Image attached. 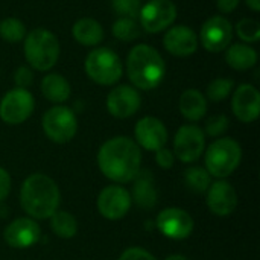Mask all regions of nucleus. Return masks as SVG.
<instances>
[{"label": "nucleus", "instance_id": "nucleus-2", "mask_svg": "<svg viewBox=\"0 0 260 260\" xmlns=\"http://www.w3.org/2000/svg\"><path fill=\"white\" fill-rule=\"evenodd\" d=\"M59 201L56 183L44 174H32L21 184L20 204L32 219H49L58 210Z\"/></svg>", "mask_w": 260, "mask_h": 260}, {"label": "nucleus", "instance_id": "nucleus-23", "mask_svg": "<svg viewBox=\"0 0 260 260\" xmlns=\"http://www.w3.org/2000/svg\"><path fill=\"white\" fill-rule=\"evenodd\" d=\"M41 93L47 101L53 104H62L70 98L72 88L62 75L47 73L41 81Z\"/></svg>", "mask_w": 260, "mask_h": 260}, {"label": "nucleus", "instance_id": "nucleus-8", "mask_svg": "<svg viewBox=\"0 0 260 260\" xmlns=\"http://www.w3.org/2000/svg\"><path fill=\"white\" fill-rule=\"evenodd\" d=\"M35 108V99L26 88H12L0 101V119L8 125L26 122Z\"/></svg>", "mask_w": 260, "mask_h": 260}, {"label": "nucleus", "instance_id": "nucleus-37", "mask_svg": "<svg viewBox=\"0 0 260 260\" xmlns=\"http://www.w3.org/2000/svg\"><path fill=\"white\" fill-rule=\"evenodd\" d=\"M239 3H241V0H216L218 9H219L221 12H224V14L233 12V11L238 8Z\"/></svg>", "mask_w": 260, "mask_h": 260}, {"label": "nucleus", "instance_id": "nucleus-36", "mask_svg": "<svg viewBox=\"0 0 260 260\" xmlns=\"http://www.w3.org/2000/svg\"><path fill=\"white\" fill-rule=\"evenodd\" d=\"M11 192V175L6 169L0 168V203Z\"/></svg>", "mask_w": 260, "mask_h": 260}, {"label": "nucleus", "instance_id": "nucleus-18", "mask_svg": "<svg viewBox=\"0 0 260 260\" xmlns=\"http://www.w3.org/2000/svg\"><path fill=\"white\" fill-rule=\"evenodd\" d=\"M207 207L216 216H229L238 207V193L235 187L225 181L218 180L207 189Z\"/></svg>", "mask_w": 260, "mask_h": 260}, {"label": "nucleus", "instance_id": "nucleus-21", "mask_svg": "<svg viewBox=\"0 0 260 260\" xmlns=\"http://www.w3.org/2000/svg\"><path fill=\"white\" fill-rule=\"evenodd\" d=\"M72 35L79 44L94 47L104 40V27L98 20L84 17L75 21L72 27Z\"/></svg>", "mask_w": 260, "mask_h": 260}, {"label": "nucleus", "instance_id": "nucleus-25", "mask_svg": "<svg viewBox=\"0 0 260 260\" xmlns=\"http://www.w3.org/2000/svg\"><path fill=\"white\" fill-rule=\"evenodd\" d=\"M49 219L52 232L61 239H72L78 233L76 218L66 210H56Z\"/></svg>", "mask_w": 260, "mask_h": 260}, {"label": "nucleus", "instance_id": "nucleus-5", "mask_svg": "<svg viewBox=\"0 0 260 260\" xmlns=\"http://www.w3.org/2000/svg\"><path fill=\"white\" fill-rule=\"evenodd\" d=\"M241 160H242L241 145L230 137L216 139L207 148L204 157L207 172L216 178L230 177L239 168Z\"/></svg>", "mask_w": 260, "mask_h": 260}, {"label": "nucleus", "instance_id": "nucleus-39", "mask_svg": "<svg viewBox=\"0 0 260 260\" xmlns=\"http://www.w3.org/2000/svg\"><path fill=\"white\" fill-rule=\"evenodd\" d=\"M165 260H189L186 256H183V254H171V256H168Z\"/></svg>", "mask_w": 260, "mask_h": 260}, {"label": "nucleus", "instance_id": "nucleus-13", "mask_svg": "<svg viewBox=\"0 0 260 260\" xmlns=\"http://www.w3.org/2000/svg\"><path fill=\"white\" fill-rule=\"evenodd\" d=\"M233 38V26L222 15H213L201 27L200 41L203 47L209 52H222L225 50Z\"/></svg>", "mask_w": 260, "mask_h": 260}, {"label": "nucleus", "instance_id": "nucleus-38", "mask_svg": "<svg viewBox=\"0 0 260 260\" xmlns=\"http://www.w3.org/2000/svg\"><path fill=\"white\" fill-rule=\"evenodd\" d=\"M245 3L248 5V8L254 12L260 11V0H245Z\"/></svg>", "mask_w": 260, "mask_h": 260}, {"label": "nucleus", "instance_id": "nucleus-11", "mask_svg": "<svg viewBox=\"0 0 260 260\" xmlns=\"http://www.w3.org/2000/svg\"><path fill=\"white\" fill-rule=\"evenodd\" d=\"M155 225L163 236L174 241L187 239L195 227L192 216L180 207H168L160 212L155 219Z\"/></svg>", "mask_w": 260, "mask_h": 260}, {"label": "nucleus", "instance_id": "nucleus-15", "mask_svg": "<svg viewBox=\"0 0 260 260\" xmlns=\"http://www.w3.org/2000/svg\"><path fill=\"white\" fill-rule=\"evenodd\" d=\"M5 242L11 248L24 250L35 245L41 238V229L32 218H17L3 232Z\"/></svg>", "mask_w": 260, "mask_h": 260}, {"label": "nucleus", "instance_id": "nucleus-29", "mask_svg": "<svg viewBox=\"0 0 260 260\" xmlns=\"http://www.w3.org/2000/svg\"><path fill=\"white\" fill-rule=\"evenodd\" d=\"M235 88V82L230 78H216L207 87V98L213 102L227 99Z\"/></svg>", "mask_w": 260, "mask_h": 260}, {"label": "nucleus", "instance_id": "nucleus-4", "mask_svg": "<svg viewBox=\"0 0 260 260\" xmlns=\"http://www.w3.org/2000/svg\"><path fill=\"white\" fill-rule=\"evenodd\" d=\"M24 58L32 70L47 72L59 58V41L53 32L38 27L24 37Z\"/></svg>", "mask_w": 260, "mask_h": 260}, {"label": "nucleus", "instance_id": "nucleus-35", "mask_svg": "<svg viewBox=\"0 0 260 260\" xmlns=\"http://www.w3.org/2000/svg\"><path fill=\"white\" fill-rule=\"evenodd\" d=\"M155 161L161 169H171L175 163V155L171 149L161 148L155 151Z\"/></svg>", "mask_w": 260, "mask_h": 260}, {"label": "nucleus", "instance_id": "nucleus-6", "mask_svg": "<svg viewBox=\"0 0 260 260\" xmlns=\"http://www.w3.org/2000/svg\"><path fill=\"white\" fill-rule=\"evenodd\" d=\"M87 76L99 85H114L123 75V64L119 55L108 47L93 49L84 62Z\"/></svg>", "mask_w": 260, "mask_h": 260}, {"label": "nucleus", "instance_id": "nucleus-33", "mask_svg": "<svg viewBox=\"0 0 260 260\" xmlns=\"http://www.w3.org/2000/svg\"><path fill=\"white\" fill-rule=\"evenodd\" d=\"M14 82L18 88H26L32 85L34 82V72L29 66H21L14 73Z\"/></svg>", "mask_w": 260, "mask_h": 260}, {"label": "nucleus", "instance_id": "nucleus-16", "mask_svg": "<svg viewBox=\"0 0 260 260\" xmlns=\"http://www.w3.org/2000/svg\"><path fill=\"white\" fill-rule=\"evenodd\" d=\"M134 137L139 148L146 151H158L168 142V129L165 123L152 116L142 117L134 128Z\"/></svg>", "mask_w": 260, "mask_h": 260}, {"label": "nucleus", "instance_id": "nucleus-1", "mask_svg": "<svg viewBox=\"0 0 260 260\" xmlns=\"http://www.w3.org/2000/svg\"><path fill=\"white\" fill-rule=\"evenodd\" d=\"M142 151L139 145L125 136L107 140L98 152L101 172L117 184L133 181L140 172Z\"/></svg>", "mask_w": 260, "mask_h": 260}, {"label": "nucleus", "instance_id": "nucleus-12", "mask_svg": "<svg viewBox=\"0 0 260 260\" xmlns=\"http://www.w3.org/2000/svg\"><path fill=\"white\" fill-rule=\"evenodd\" d=\"M96 204L99 213L104 218L110 221H117L129 212L133 201L129 192L125 187L119 184H111L99 192Z\"/></svg>", "mask_w": 260, "mask_h": 260}, {"label": "nucleus", "instance_id": "nucleus-22", "mask_svg": "<svg viewBox=\"0 0 260 260\" xmlns=\"http://www.w3.org/2000/svg\"><path fill=\"white\" fill-rule=\"evenodd\" d=\"M180 111L190 122L201 120L207 113V98L197 88H189L180 96Z\"/></svg>", "mask_w": 260, "mask_h": 260}, {"label": "nucleus", "instance_id": "nucleus-28", "mask_svg": "<svg viewBox=\"0 0 260 260\" xmlns=\"http://www.w3.org/2000/svg\"><path fill=\"white\" fill-rule=\"evenodd\" d=\"M26 26L20 18L8 17L0 21V37L8 43H18L26 37Z\"/></svg>", "mask_w": 260, "mask_h": 260}, {"label": "nucleus", "instance_id": "nucleus-34", "mask_svg": "<svg viewBox=\"0 0 260 260\" xmlns=\"http://www.w3.org/2000/svg\"><path fill=\"white\" fill-rule=\"evenodd\" d=\"M119 260H157L155 256H152L149 251H146L145 248H140V247H131V248H126L122 254Z\"/></svg>", "mask_w": 260, "mask_h": 260}, {"label": "nucleus", "instance_id": "nucleus-20", "mask_svg": "<svg viewBox=\"0 0 260 260\" xmlns=\"http://www.w3.org/2000/svg\"><path fill=\"white\" fill-rule=\"evenodd\" d=\"M133 181L134 184L129 193L131 201H134L142 209H154L158 201V192H157L152 174L148 171L139 172Z\"/></svg>", "mask_w": 260, "mask_h": 260}, {"label": "nucleus", "instance_id": "nucleus-14", "mask_svg": "<svg viewBox=\"0 0 260 260\" xmlns=\"http://www.w3.org/2000/svg\"><path fill=\"white\" fill-rule=\"evenodd\" d=\"M142 104L139 91L131 85H117L107 96V110L116 119L134 116Z\"/></svg>", "mask_w": 260, "mask_h": 260}, {"label": "nucleus", "instance_id": "nucleus-26", "mask_svg": "<svg viewBox=\"0 0 260 260\" xmlns=\"http://www.w3.org/2000/svg\"><path fill=\"white\" fill-rule=\"evenodd\" d=\"M184 180L189 189L195 193H206L212 184V175L207 172L206 168L200 166H190L184 172Z\"/></svg>", "mask_w": 260, "mask_h": 260}, {"label": "nucleus", "instance_id": "nucleus-30", "mask_svg": "<svg viewBox=\"0 0 260 260\" xmlns=\"http://www.w3.org/2000/svg\"><path fill=\"white\" fill-rule=\"evenodd\" d=\"M236 34L238 37L248 43H257L260 40V24L257 20L253 18H242L236 24Z\"/></svg>", "mask_w": 260, "mask_h": 260}, {"label": "nucleus", "instance_id": "nucleus-7", "mask_svg": "<svg viewBox=\"0 0 260 260\" xmlns=\"http://www.w3.org/2000/svg\"><path fill=\"white\" fill-rule=\"evenodd\" d=\"M43 129L52 142L67 143L78 133L76 114L64 105H55L44 113Z\"/></svg>", "mask_w": 260, "mask_h": 260}, {"label": "nucleus", "instance_id": "nucleus-17", "mask_svg": "<svg viewBox=\"0 0 260 260\" xmlns=\"http://www.w3.org/2000/svg\"><path fill=\"white\" fill-rule=\"evenodd\" d=\"M233 114L244 123L257 120L260 114V93L251 84L239 85L232 98Z\"/></svg>", "mask_w": 260, "mask_h": 260}, {"label": "nucleus", "instance_id": "nucleus-31", "mask_svg": "<svg viewBox=\"0 0 260 260\" xmlns=\"http://www.w3.org/2000/svg\"><path fill=\"white\" fill-rule=\"evenodd\" d=\"M111 3L116 14L128 18H137L142 8V0H113Z\"/></svg>", "mask_w": 260, "mask_h": 260}, {"label": "nucleus", "instance_id": "nucleus-10", "mask_svg": "<svg viewBox=\"0 0 260 260\" xmlns=\"http://www.w3.org/2000/svg\"><path fill=\"white\" fill-rule=\"evenodd\" d=\"M206 134L197 125H183L174 137V155L183 163H195L204 154Z\"/></svg>", "mask_w": 260, "mask_h": 260}, {"label": "nucleus", "instance_id": "nucleus-24", "mask_svg": "<svg viewBox=\"0 0 260 260\" xmlns=\"http://www.w3.org/2000/svg\"><path fill=\"white\" fill-rule=\"evenodd\" d=\"M225 61L227 64L239 72L248 70L256 66L257 62V52L244 43H235L230 44L225 49Z\"/></svg>", "mask_w": 260, "mask_h": 260}, {"label": "nucleus", "instance_id": "nucleus-19", "mask_svg": "<svg viewBox=\"0 0 260 260\" xmlns=\"http://www.w3.org/2000/svg\"><path fill=\"white\" fill-rule=\"evenodd\" d=\"M198 35L197 32L184 24L172 26L163 37L165 49L174 56H189L197 52L198 49Z\"/></svg>", "mask_w": 260, "mask_h": 260}, {"label": "nucleus", "instance_id": "nucleus-27", "mask_svg": "<svg viewBox=\"0 0 260 260\" xmlns=\"http://www.w3.org/2000/svg\"><path fill=\"white\" fill-rule=\"evenodd\" d=\"M113 35L120 40V41H133L139 38L140 35V24L137 23L136 18H128V17H119L113 27Z\"/></svg>", "mask_w": 260, "mask_h": 260}, {"label": "nucleus", "instance_id": "nucleus-32", "mask_svg": "<svg viewBox=\"0 0 260 260\" xmlns=\"http://www.w3.org/2000/svg\"><path fill=\"white\" fill-rule=\"evenodd\" d=\"M229 125H230V120L225 114L212 116L206 123V133L204 134H207L210 137H221L229 129Z\"/></svg>", "mask_w": 260, "mask_h": 260}, {"label": "nucleus", "instance_id": "nucleus-9", "mask_svg": "<svg viewBox=\"0 0 260 260\" xmlns=\"http://www.w3.org/2000/svg\"><path fill=\"white\" fill-rule=\"evenodd\" d=\"M177 18V6L172 0H149L142 5L139 24L149 34H158L168 29Z\"/></svg>", "mask_w": 260, "mask_h": 260}, {"label": "nucleus", "instance_id": "nucleus-3", "mask_svg": "<svg viewBox=\"0 0 260 260\" xmlns=\"http://www.w3.org/2000/svg\"><path fill=\"white\" fill-rule=\"evenodd\" d=\"M126 73L134 87L140 90L157 88L166 75V64L158 50L149 44H137L126 59Z\"/></svg>", "mask_w": 260, "mask_h": 260}]
</instances>
